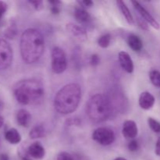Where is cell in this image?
Masks as SVG:
<instances>
[{
  "label": "cell",
  "mask_w": 160,
  "mask_h": 160,
  "mask_svg": "<svg viewBox=\"0 0 160 160\" xmlns=\"http://www.w3.org/2000/svg\"><path fill=\"white\" fill-rule=\"evenodd\" d=\"M148 123L149 128L155 133H160V123L159 121L150 117L148 119Z\"/></svg>",
  "instance_id": "cell-22"
},
{
  "label": "cell",
  "mask_w": 160,
  "mask_h": 160,
  "mask_svg": "<svg viewBox=\"0 0 160 160\" xmlns=\"http://www.w3.org/2000/svg\"><path fill=\"white\" fill-rule=\"evenodd\" d=\"M78 3L81 6V7H91L93 6V2L90 0H84V1H78Z\"/></svg>",
  "instance_id": "cell-30"
},
{
  "label": "cell",
  "mask_w": 160,
  "mask_h": 160,
  "mask_svg": "<svg viewBox=\"0 0 160 160\" xmlns=\"http://www.w3.org/2000/svg\"><path fill=\"white\" fill-rule=\"evenodd\" d=\"M51 12L52 13L54 14V15H57L60 12V9H59V6H52L51 7Z\"/></svg>",
  "instance_id": "cell-32"
},
{
  "label": "cell",
  "mask_w": 160,
  "mask_h": 160,
  "mask_svg": "<svg viewBox=\"0 0 160 160\" xmlns=\"http://www.w3.org/2000/svg\"><path fill=\"white\" fill-rule=\"evenodd\" d=\"M12 48L7 41L0 38V70H6L12 62Z\"/></svg>",
  "instance_id": "cell-7"
},
{
  "label": "cell",
  "mask_w": 160,
  "mask_h": 160,
  "mask_svg": "<svg viewBox=\"0 0 160 160\" xmlns=\"http://www.w3.org/2000/svg\"><path fill=\"white\" fill-rule=\"evenodd\" d=\"M17 34V28H16L15 26H11L10 28H8L7 31H6V34L5 35L6 36L9 38H13L14 37H16Z\"/></svg>",
  "instance_id": "cell-24"
},
{
  "label": "cell",
  "mask_w": 160,
  "mask_h": 160,
  "mask_svg": "<svg viewBox=\"0 0 160 160\" xmlns=\"http://www.w3.org/2000/svg\"><path fill=\"white\" fill-rule=\"evenodd\" d=\"M155 97L150 92H145L141 94L139 97V105L141 108L145 110L152 109L155 104Z\"/></svg>",
  "instance_id": "cell-13"
},
{
  "label": "cell",
  "mask_w": 160,
  "mask_h": 160,
  "mask_svg": "<svg viewBox=\"0 0 160 160\" xmlns=\"http://www.w3.org/2000/svg\"><path fill=\"white\" fill-rule=\"evenodd\" d=\"M0 160H9V158L8 155L1 154L0 155Z\"/></svg>",
  "instance_id": "cell-34"
},
{
  "label": "cell",
  "mask_w": 160,
  "mask_h": 160,
  "mask_svg": "<svg viewBox=\"0 0 160 160\" xmlns=\"http://www.w3.org/2000/svg\"><path fill=\"white\" fill-rule=\"evenodd\" d=\"M128 44L130 48L134 52H140L143 48V42L138 36L131 34L128 38Z\"/></svg>",
  "instance_id": "cell-16"
},
{
  "label": "cell",
  "mask_w": 160,
  "mask_h": 160,
  "mask_svg": "<svg viewBox=\"0 0 160 160\" xmlns=\"http://www.w3.org/2000/svg\"><path fill=\"white\" fill-rule=\"evenodd\" d=\"M5 138L12 145H16V144L20 143L21 141V136H20V133L17 131V129L15 128H11V129L8 130L6 133H5Z\"/></svg>",
  "instance_id": "cell-17"
},
{
  "label": "cell",
  "mask_w": 160,
  "mask_h": 160,
  "mask_svg": "<svg viewBox=\"0 0 160 160\" xmlns=\"http://www.w3.org/2000/svg\"><path fill=\"white\" fill-rule=\"evenodd\" d=\"M67 67V57L63 50L59 47H54L52 50V70L56 74L63 73Z\"/></svg>",
  "instance_id": "cell-5"
},
{
  "label": "cell",
  "mask_w": 160,
  "mask_h": 160,
  "mask_svg": "<svg viewBox=\"0 0 160 160\" xmlns=\"http://www.w3.org/2000/svg\"><path fill=\"white\" fill-rule=\"evenodd\" d=\"M46 134V131L43 125L38 124L33 127L29 133V136L31 139H37L44 138Z\"/></svg>",
  "instance_id": "cell-19"
},
{
  "label": "cell",
  "mask_w": 160,
  "mask_h": 160,
  "mask_svg": "<svg viewBox=\"0 0 160 160\" xmlns=\"http://www.w3.org/2000/svg\"><path fill=\"white\" fill-rule=\"evenodd\" d=\"M137 21H138V23L139 27H140V28H142V29L145 30V31H147V30H148V23H147V22L145 21V20H144V19L142 18V17H141V16H139V17H138Z\"/></svg>",
  "instance_id": "cell-26"
},
{
  "label": "cell",
  "mask_w": 160,
  "mask_h": 160,
  "mask_svg": "<svg viewBox=\"0 0 160 160\" xmlns=\"http://www.w3.org/2000/svg\"><path fill=\"white\" fill-rule=\"evenodd\" d=\"M29 3L32 5L33 7L36 10H41L43 9V2L42 0H32V1H29Z\"/></svg>",
  "instance_id": "cell-25"
},
{
  "label": "cell",
  "mask_w": 160,
  "mask_h": 160,
  "mask_svg": "<svg viewBox=\"0 0 160 160\" xmlns=\"http://www.w3.org/2000/svg\"><path fill=\"white\" fill-rule=\"evenodd\" d=\"M66 29H67V32L70 33L73 37H74L78 40L82 41V42L87 40V31H86L85 28H83L82 26H80V25L75 24V23H70L67 24Z\"/></svg>",
  "instance_id": "cell-9"
},
{
  "label": "cell",
  "mask_w": 160,
  "mask_h": 160,
  "mask_svg": "<svg viewBox=\"0 0 160 160\" xmlns=\"http://www.w3.org/2000/svg\"><path fill=\"white\" fill-rule=\"evenodd\" d=\"M119 62L123 70L128 73H131L134 71V63L130 55L126 52H120L119 53Z\"/></svg>",
  "instance_id": "cell-10"
},
{
  "label": "cell",
  "mask_w": 160,
  "mask_h": 160,
  "mask_svg": "<svg viewBox=\"0 0 160 160\" xmlns=\"http://www.w3.org/2000/svg\"><path fill=\"white\" fill-rule=\"evenodd\" d=\"M92 138L99 145L107 146L113 143L116 136L113 131L109 128H99L94 131Z\"/></svg>",
  "instance_id": "cell-6"
},
{
  "label": "cell",
  "mask_w": 160,
  "mask_h": 160,
  "mask_svg": "<svg viewBox=\"0 0 160 160\" xmlns=\"http://www.w3.org/2000/svg\"><path fill=\"white\" fill-rule=\"evenodd\" d=\"M111 35L109 34H106L102 35L101 37L98 38V44L100 47L103 48H106L110 45L111 42Z\"/></svg>",
  "instance_id": "cell-21"
},
{
  "label": "cell",
  "mask_w": 160,
  "mask_h": 160,
  "mask_svg": "<svg viewBox=\"0 0 160 160\" xmlns=\"http://www.w3.org/2000/svg\"><path fill=\"white\" fill-rule=\"evenodd\" d=\"M139 148L138 142L135 140H132L128 144V149L131 152H136Z\"/></svg>",
  "instance_id": "cell-28"
},
{
  "label": "cell",
  "mask_w": 160,
  "mask_h": 160,
  "mask_svg": "<svg viewBox=\"0 0 160 160\" xmlns=\"http://www.w3.org/2000/svg\"><path fill=\"white\" fill-rule=\"evenodd\" d=\"M28 155L35 159H42L45 155V148L39 142H34L28 147Z\"/></svg>",
  "instance_id": "cell-12"
},
{
  "label": "cell",
  "mask_w": 160,
  "mask_h": 160,
  "mask_svg": "<svg viewBox=\"0 0 160 160\" xmlns=\"http://www.w3.org/2000/svg\"><path fill=\"white\" fill-rule=\"evenodd\" d=\"M89 62H90V64L93 67H96L99 64L100 62V58L99 56L97 54H93L92 56H91L90 59H89Z\"/></svg>",
  "instance_id": "cell-27"
},
{
  "label": "cell",
  "mask_w": 160,
  "mask_h": 160,
  "mask_svg": "<svg viewBox=\"0 0 160 160\" xmlns=\"http://www.w3.org/2000/svg\"><path fill=\"white\" fill-rule=\"evenodd\" d=\"M132 4L134 5L136 10L138 12L139 15H140L147 23H149V24L151 25L152 28H154L155 29H159V23L156 21V19L151 15V13H150L145 7H143V6L137 1H132Z\"/></svg>",
  "instance_id": "cell-8"
},
{
  "label": "cell",
  "mask_w": 160,
  "mask_h": 160,
  "mask_svg": "<svg viewBox=\"0 0 160 160\" xmlns=\"http://www.w3.org/2000/svg\"><path fill=\"white\" fill-rule=\"evenodd\" d=\"M57 160H73V155L67 152H62L58 155Z\"/></svg>",
  "instance_id": "cell-23"
},
{
  "label": "cell",
  "mask_w": 160,
  "mask_h": 160,
  "mask_svg": "<svg viewBox=\"0 0 160 160\" xmlns=\"http://www.w3.org/2000/svg\"><path fill=\"white\" fill-rule=\"evenodd\" d=\"M81 99V88L79 84H67L62 87L55 96V109L62 115L70 114L76 110Z\"/></svg>",
  "instance_id": "cell-2"
},
{
  "label": "cell",
  "mask_w": 160,
  "mask_h": 160,
  "mask_svg": "<svg viewBox=\"0 0 160 160\" xmlns=\"http://www.w3.org/2000/svg\"><path fill=\"white\" fill-rule=\"evenodd\" d=\"M20 49L24 62L32 64L38 61L45 50V39L42 33L34 28L27 29L20 37Z\"/></svg>",
  "instance_id": "cell-1"
},
{
  "label": "cell",
  "mask_w": 160,
  "mask_h": 160,
  "mask_svg": "<svg viewBox=\"0 0 160 160\" xmlns=\"http://www.w3.org/2000/svg\"><path fill=\"white\" fill-rule=\"evenodd\" d=\"M74 17L77 21L81 24H88L92 21V17L90 14L81 6L75 9Z\"/></svg>",
  "instance_id": "cell-14"
},
{
  "label": "cell",
  "mask_w": 160,
  "mask_h": 160,
  "mask_svg": "<svg viewBox=\"0 0 160 160\" xmlns=\"http://www.w3.org/2000/svg\"><path fill=\"white\" fill-rule=\"evenodd\" d=\"M155 152L157 156H160V137L158 138L157 142L156 144V150H155Z\"/></svg>",
  "instance_id": "cell-33"
},
{
  "label": "cell",
  "mask_w": 160,
  "mask_h": 160,
  "mask_svg": "<svg viewBox=\"0 0 160 160\" xmlns=\"http://www.w3.org/2000/svg\"><path fill=\"white\" fill-rule=\"evenodd\" d=\"M110 99L102 94H96L90 98L87 103V114L91 120L100 123L107 120L112 113Z\"/></svg>",
  "instance_id": "cell-4"
},
{
  "label": "cell",
  "mask_w": 160,
  "mask_h": 160,
  "mask_svg": "<svg viewBox=\"0 0 160 160\" xmlns=\"http://www.w3.org/2000/svg\"><path fill=\"white\" fill-rule=\"evenodd\" d=\"M117 6H118L119 9H120V11H121L123 17H125L126 20L128 21V23H129V24H134V17H133L131 11H130L129 9H128V7L127 6V5L125 4L124 2L121 1V0H118V1H117Z\"/></svg>",
  "instance_id": "cell-18"
},
{
  "label": "cell",
  "mask_w": 160,
  "mask_h": 160,
  "mask_svg": "<svg viewBox=\"0 0 160 160\" xmlns=\"http://www.w3.org/2000/svg\"><path fill=\"white\" fill-rule=\"evenodd\" d=\"M114 160H128L126 159H124V158H122V157H119V158H117V159H115Z\"/></svg>",
  "instance_id": "cell-36"
},
{
  "label": "cell",
  "mask_w": 160,
  "mask_h": 160,
  "mask_svg": "<svg viewBox=\"0 0 160 160\" xmlns=\"http://www.w3.org/2000/svg\"><path fill=\"white\" fill-rule=\"evenodd\" d=\"M73 155V160H89L88 158L85 156H83L81 154L78 153H74Z\"/></svg>",
  "instance_id": "cell-31"
},
{
  "label": "cell",
  "mask_w": 160,
  "mask_h": 160,
  "mask_svg": "<svg viewBox=\"0 0 160 160\" xmlns=\"http://www.w3.org/2000/svg\"><path fill=\"white\" fill-rule=\"evenodd\" d=\"M31 120V116L26 109H20L17 113V121L20 126L28 128Z\"/></svg>",
  "instance_id": "cell-15"
},
{
  "label": "cell",
  "mask_w": 160,
  "mask_h": 160,
  "mask_svg": "<svg viewBox=\"0 0 160 160\" xmlns=\"http://www.w3.org/2000/svg\"><path fill=\"white\" fill-rule=\"evenodd\" d=\"M123 135L128 139H133L138 135L137 124L133 120H127L123 126Z\"/></svg>",
  "instance_id": "cell-11"
},
{
  "label": "cell",
  "mask_w": 160,
  "mask_h": 160,
  "mask_svg": "<svg viewBox=\"0 0 160 160\" xmlns=\"http://www.w3.org/2000/svg\"><path fill=\"white\" fill-rule=\"evenodd\" d=\"M3 123H4V120H3V118L2 117H0V128L2 127Z\"/></svg>",
  "instance_id": "cell-35"
},
{
  "label": "cell",
  "mask_w": 160,
  "mask_h": 160,
  "mask_svg": "<svg viewBox=\"0 0 160 160\" xmlns=\"http://www.w3.org/2000/svg\"><path fill=\"white\" fill-rule=\"evenodd\" d=\"M8 9V6L5 2L0 1V20L2 18L4 14L6 13V10Z\"/></svg>",
  "instance_id": "cell-29"
},
{
  "label": "cell",
  "mask_w": 160,
  "mask_h": 160,
  "mask_svg": "<svg viewBox=\"0 0 160 160\" xmlns=\"http://www.w3.org/2000/svg\"><path fill=\"white\" fill-rule=\"evenodd\" d=\"M14 95L20 104L37 105L43 101L45 91L40 81L34 79L24 80L15 85Z\"/></svg>",
  "instance_id": "cell-3"
},
{
  "label": "cell",
  "mask_w": 160,
  "mask_h": 160,
  "mask_svg": "<svg viewBox=\"0 0 160 160\" xmlns=\"http://www.w3.org/2000/svg\"><path fill=\"white\" fill-rule=\"evenodd\" d=\"M149 78L152 84L157 88H160V72L158 70H152L149 73Z\"/></svg>",
  "instance_id": "cell-20"
}]
</instances>
